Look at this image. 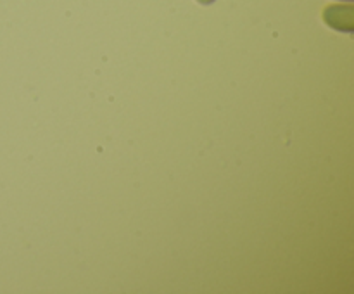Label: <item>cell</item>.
I'll return each mask as SVG.
<instances>
[{"label": "cell", "mask_w": 354, "mask_h": 294, "mask_svg": "<svg viewBox=\"0 0 354 294\" xmlns=\"http://www.w3.org/2000/svg\"><path fill=\"white\" fill-rule=\"evenodd\" d=\"M324 21L334 30L342 33H353L354 31V7L351 3H334L325 7Z\"/></svg>", "instance_id": "cell-1"}, {"label": "cell", "mask_w": 354, "mask_h": 294, "mask_svg": "<svg viewBox=\"0 0 354 294\" xmlns=\"http://www.w3.org/2000/svg\"><path fill=\"white\" fill-rule=\"evenodd\" d=\"M199 3H203V6H211L213 2H216V0H197Z\"/></svg>", "instance_id": "cell-2"}, {"label": "cell", "mask_w": 354, "mask_h": 294, "mask_svg": "<svg viewBox=\"0 0 354 294\" xmlns=\"http://www.w3.org/2000/svg\"><path fill=\"white\" fill-rule=\"evenodd\" d=\"M344 2H353V0H344Z\"/></svg>", "instance_id": "cell-3"}]
</instances>
